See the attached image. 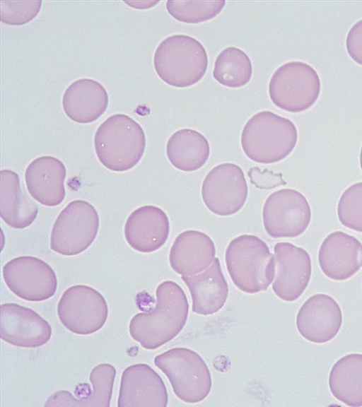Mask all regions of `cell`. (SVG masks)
Instances as JSON below:
<instances>
[{"label": "cell", "instance_id": "obj_14", "mask_svg": "<svg viewBox=\"0 0 362 407\" xmlns=\"http://www.w3.org/2000/svg\"><path fill=\"white\" fill-rule=\"evenodd\" d=\"M49 323L33 309L16 303L1 305V338L13 346L36 348L51 338Z\"/></svg>", "mask_w": 362, "mask_h": 407}, {"label": "cell", "instance_id": "obj_10", "mask_svg": "<svg viewBox=\"0 0 362 407\" xmlns=\"http://www.w3.org/2000/svg\"><path fill=\"white\" fill-rule=\"evenodd\" d=\"M264 229L274 238H293L301 235L311 220L306 198L298 191L281 189L271 194L264 204Z\"/></svg>", "mask_w": 362, "mask_h": 407}, {"label": "cell", "instance_id": "obj_7", "mask_svg": "<svg viewBox=\"0 0 362 407\" xmlns=\"http://www.w3.org/2000/svg\"><path fill=\"white\" fill-rule=\"evenodd\" d=\"M320 80L316 71L301 61H290L279 67L269 84V94L278 107L292 113L305 111L317 101Z\"/></svg>", "mask_w": 362, "mask_h": 407}, {"label": "cell", "instance_id": "obj_32", "mask_svg": "<svg viewBox=\"0 0 362 407\" xmlns=\"http://www.w3.org/2000/svg\"><path fill=\"white\" fill-rule=\"evenodd\" d=\"M346 46L351 58L362 65V20L356 23L349 30Z\"/></svg>", "mask_w": 362, "mask_h": 407}, {"label": "cell", "instance_id": "obj_21", "mask_svg": "<svg viewBox=\"0 0 362 407\" xmlns=\"http://www.w3.org/2000/svg\"><path fill=\"white\" fill-rule=\"evenodd\" d=\"M181 279L190 292L193 312L209 315L223 307L228 294V286L218 258H215L209 267L202 273L182 276Z\"/></svg>", "mask_w": 362, "mask_h": 407}, {"label": "cell", "instance_id": "obj_18", "mask_svg": "<svg viewBox=\"0 0 362 407\" xmlns=\"http://www.w3.org/2000/svg\"><path fill=\"white\" fill-rule=\"evenodd\" d=\"M170 223L166 213L155 206H144L128 217L124 237L134 249L149 253L160 249L167 241Z\"/></svg>", "mask_w": 362, "mask_h": 407}, {"label": "cell", "instance_id": "obj_19", "mask_svg": "<svg viewBox=\"0 0 362 407\" xmlns=\"http://www.w3.org/2000/svg\"><path fill=\"white\" fill-rule=\"evenodd\" d=\"M64 163L52 156H42L27 167L25 181L30 196L47 206L59 205L65 198Z\"/></svg>", "mask_w": 362, "mask_h": 407}, {"label": "cell", "instance_id": "obj_6", "mask_svg": "<svg viewBox=\"0 0 362 407\" xmlns=\"http://www.w3.org/2000/svg\"><path fill=\"white\" fill-rule=\"evenodd\" d=\"M154 364L167 376L174 393L184 402H200L210 392L209 370L194 351L186 348H173L156 356Z\"/></svg>", "mask_w": 362, "mask_h": 407}, {"label": "cell", "instance_id": "obj_8", "mask_svg": "<svg viewBox=\"0 0 362 407\" xmlns=\"http://www.w3.org/2000/svg\"><path fill=\"white\" fill-rule=\"evenodd\" d=\"M98 228L99 217L90 204L83 200L71 201L53 225L50 247L62 255L78 254L93 243Z\"/></svg>", "mask_w": 362, "mask_h": 407}, {"label": "cell", "instance_id": "obj_9", "mask_svg": "<svg viewBox=\"0 0 362 407\" xmlns=\"http://www.w3.org/2000/svg\"><path fill=\"white\" fill-rule=\"evenodd\" d=\"M57 314L68 330L74 334L88 335L103 326L108 308L98 291L87 285H76L62 294L57 305Z\"/></svg>", "mask_w": 362, "mask_h": 407}, {"label": "cell", "instance_id": "obj_24", "mask_svg": "<svg viewBox=\"0 0 362 407\" xmlns=\"http://www.w3.org/2000/svg\"><path fill=\"white\" fill-rule=\"evenodd\" d=\"M115 375L112 365L100 364L90 373L93 390L88 394L77 399L67 391H59L49 397L45 406L109 407Z\"/></svg>", "mask_w": 362, "mask_h": 407}, {"label": "cell", "instance_id": "obj_20", "mask_svg": "<svg viewBox=\"0 0 362 407\" xmlns=\"http://www.w3.org/2000/svg\"><path fill=\"white\" fill-rule=\"evenodd\" d=\"M212 240L197 230H187L175 240L169 254L171 268L182 276H193L205 271L215 259Z\"/></svg>", "mask_w": 362, "mask_h": 407}, {"label": "cell", "instance_id": "obj_12", "mask_svg": "<svg viewBox=\"0 0 362 407\" xmlns=\"http://www.w3.org/2000/svg\"><path fill=\"white\" fill-rule=\"evenodd\" d=\"M202 196L214 213L226 216L239 211L247 197V186L243 170L233 163L214 167L205 177Z\"/></svg>", "mask_w": 362, "mask_h": 407}, {"label": "cell", "instance_id": "obj_1", "mask_svg": "<svg viewBox=\"0 0 362 407\" xmlns=\"http://www.w3.org/2000/svg\"><path fill=\"white\" fill-rule=\"evenodd\" d=\"M156 295L155 307L135 314L129 323L132 338L148 350L156 349L175 338L185 325L188 314L187 297L175 282H162Z\"/></svg>", "mask_w": 362, "mask_h": 407}, {"label": "cell", "instance_id": "obj_13", "mask_svg": "<svg viewBox=\"0 0 362 407\" xmlns=\"http://www.w3.org/2000/svg\"><path fill=\"white\" fill-rule=\"evenodd\" d=\"M274 293L281 300L292 302L304 292L312 273L311 259L303 248L289 242L274 245Z\"/></svg>", "mask_w": 362, "mask_h": 407}, {"label": "cell", "instance_id": "obj_33", "mask_svg": "<svg viewBox=\"0 0 362 407\" xmlns=\"http://www.w3.org/2000/svg\"><path fill=\"white\" fill-rule=\"evenodd\" d=\"M360 165H361V168L362 170V146H361V153H360Z\"/></svg>", "mask_w": 362, "mask_h": 407}, {"label": "cell", "instance_id": "obj_2", "mask_svg": "<svg viewBox=\"0 0 362 407\" xmlns=\"http://www.w3.org/2000/svg\"><path fill=\"white\" fill-rule=\"evenodd\" d=\"M225 260L228 272L240 290L254 294L266 290L275 276V259L264 241L252 235L233 239Z\"/></svg>", "mask_w": 362, "mask_h": 407}, {"label": "cell", "instance_id": "obj_22", "mask_svg": "<svg viewBox=\"0 0 362 407\" xmlns=\"http://www.w3.org/2000/svg\"><path fill=\"white\" fill-rule=\"evenodd\" d=\"M108 95L98 81L81 78L66 89L62 107L67 117L74 122L87 124L95 121L106 110Z\"/></svg>", "mask_w": 362, "mask_h": 407}, {"label": "cell", "instance_id": "obj_30", "mask_svg": "<svg viewBox=\"0 0 362 407\" xmlns=\"http://www.w3.org/2000/svg\"><path fill=\"white\" fill-rule=\"evenodd\" d=\"M1 22L21 25L33 20L39 13L42 1H1Z\"/></svg>", "mask_w": 362, "mask_h": 407}, {"label": "cell", "instance_id": "obj_16", "mask_svg": "<svg viewBox=\"0 0 362 407\" xmlns=\"http://www.w3.org/2000/svg\"><path fill=\"white\" fill-rule=\"evenodd\" d=\"M342 314L337 302L332 297L318 293L310 297L300 308L296 326L300 335L316 343L331 341L338 334Z\"/></svg>", "mask_w": 362, "mask_h": 407}, {"label": "cell", "instance_id": "obj_23", "mask_svg": "<svg viewBox=\"0 0 362 407\" xmlns=\"http://www.w3.org/2000/svg\"><path fill=\"white\" fill-rule=\"evenodd\" d=\"M18 175L11 170L1 171V217L10 227L23 229L35 220L38 207L23 192Z\"/></svg>", "mask_w": 362, "mask_h": 407}, {"label": "cell", "instance_id": "obj_3", "mask_svg": "<svg viewBox=\"0 0 362 407\" xmlns=\"http://www.w3.org/2000/svg\"><path fill=\"white\" fill-rule=\"evenodd\" d=\"M297 139V129L291 120L270 111H262L245 124L240 141L244 153L250 160L272 164L287 157Z\"/></svg>", "mask_w": 362, "mask_h": 407}, {"label": "cell", "instance_id": "obj_27", "mask_svg": "<svg viewBox=\"0 0 362 407\" xmlns=\"http://www.w3.org/2000/svg\"><path fill=\"white\" fill-rule=\"evenodd\" d=\"M252 73L249 57L237 47L224 49L216 59L213 76L221 85L230 88L243 86L250 81Z\"/></svg>", "mask_w": 362, "mask_h": 407}, {"label": "cell", "instance_id": "obj_5", "mask_svg": "<svg viewBox=\"0 0 362 407\" xmlns=\"http://www.w3.org/2000/svg\"><path fill=\"white\" fill-rule=\"evenodd\" d=\"M153 64L157 74L164 82L185 88L202 78L208 66V57L197 40L185 35H174L159 44Z\"/></svg>", "mask_w": 362, "mask_h": 407}, {"label": "cell", "instance_id": "obj_29", "mask_svg": "<svg viewBox=\"0 0 362 407\" xmlns=\"http://www.w3.org/2000/svg\"><path fill=\"white\" fill-rule=\"evenodd\" d=\"M339 222L346 228L362 232V182L349 187L337 206Z\"/></svg>", "mask_w": 362, "mask_h": 407}, {"label": "cell", "instance_id": "obj_17", "mask_svg": "<svg viewBox=\"0 0 362 407\" xmlns=\"http://www.w3.org/2000/svg\"><path fill=\"white\" fill-rule=\"evenodd\" d=\"M318 262L328 278L349 279L362 267V243L344 232H332L320 245Z\"/></svg>", "mask_w": 362, "mask_h": 407}, {"label": "cell", "instance_id": "obj_31", "mask_svg": "<svg viewBox=\"0 0 362 407\" xmlns=\"http://www.w3.org/2000/svg\"><path fill=\"white\" fill-rule=\"evenodd\" d=\"M247 175L250 182L259 189H270L286 184L283 180L281 174H276L267 169L261 170L257 167H251Z\"/></svg>", "mask_w": 362, "mask_h": 407}, {"label": "cell", "instance_id": "obj_15", "mask_svg": "<svg viewBox=\"0 0 362 407\" xmlns=\"http://www.w3.org/2000/svg\"><path fill=\"white\" fill-rule=\"evenodd\" d=\"M168 399L163 379L149 365L135 364L123 371L118 407H165Z\"/></svg>", "mask_w": 362, "mask_h": 407}, {"label": "cell", "instance_id": "obj_26", "mask_svg": "<svg viewBox=\"0 0 362 407\" xmlns=\"http://www.w3.org/2000/svg\"><path fill=\"white\" fill-rule=\"evenodd\" d=\"M332 395L349 406H362V354L346 355L333 365L329 375Z\"/></svg>", "mask_w": 362, "mask_h": 407}, {"label": "cell", "instance_id": "obj_28", "mask_svg": "<svg viewBox=\"0 0 362 407\" xmlns=\"http://www.w3.org/2000/svg\"><path fill=\"white\" fill-rule=\"evenodd\" d=\"M225 4V1H168L166 8L179 21L199 23L214 18Z\"/></svg>", "mask_w": 362, "mask_h": 407}, {"label": "cell", "instance_id": "obj_11", "mask_svg": "<svg viewBox=\"0 0 362 407\" xmlns=\"http://www.w3.org/2000/svg\"><path fill=\"white\" fill-rule=\"evenodd\" d=\"M4 280L20 298L33 302L52 297L57 290V279L49 265L30 256L14 258L3 267Z\"/></svg>", "mask_w": 362, "mask_h": 407}, {"label": "cell", "instance_id": "obj_4", "mask_svg": "<svg viewBox=\"0 0 362 407\" xmlns=\"http://www.w3.org/2000/svg\"><path fill=\"white\" fill-rule=\"evenodd\" d=\"M94 146L98 158L106 168L123 172L134 167L142 158L146 137L136 121L126 114H116L98 126Z\"/></svg>", "mask_w": 362, "mask_h": 407}, {"label": "cell", "instance_id": "obj_25", "mask_svg": "<svg viewBox=\"0 0 362 407\" xmlns=\"http://www.w3.org/2000/svg\"><path fill=\"white\" fill-rule=\"evenodd\" d=\"M210 148L206 138L189 129L175 131L166 145L167 156L177 169L192 172L201 168L207 161Z\"/></svg>", "mask_w": 362, "mask_h": 407}]
</instances>
